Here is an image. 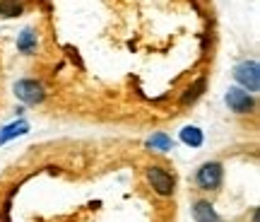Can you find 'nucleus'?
I'll return each mask as SVG.
<instances>
[{"instance_id":"nucleus-1","label":"nucleus","mask_w":260,"mask_h":222,"mask_svg":"<svg viewBox=\"0 0 260 222\" xmlns=\"http://www.w3.org/2000/svg\"><path fill=\"white\" fill-rule=\"evenodd\" d=\"M224 181V166L219 162H205L195 172V184L200 191H217Z\"/></svg>"},{"instance_id":"nucleus-2","label":"nucleus","mask_w":260,"mask_h":222,"mask_svg":"<svg viewBox=\"0 0 260 222\" xmlns=\"http://www.w3.org/2000/svg\"><path fill=\"white\" fill-rule=\"evenodd\" d=\"M145 176H147V184L152 186V191L157 196H174V191H176V179H174V174H169L164 166H147L145 169Z\"/></svg>"},{"instance_id":"nucleus-3","label":"nucleus","mask_w":260,"mask_h":222,"mask_svg":"<svg viewBox=\"0 0 260 222\" xmlns=\"http://www.w3.org/2000/svg\"><path fill=\"white\" fill-rule=\"evenodd\" d=\"M15 97H17L22 104H29V106H37V104H44V99H46V87L39 82V80H29V77H24V80H17L15 82Z\"/></svg>"},{"instance_id":"nucleus-4","label":"nucleus","mask_w":260,"mask_h":222,"mask_svg":"<svg viewBox=\"0 0 260 222\" xmlns=\"http://www.w3.org/2000/svg\"><path fill=\"white\" fill-rule=\"evenodd\" d=\"M234 80L241 85V90L255 94L260 90V65L258 61H243L234 68Z\"/></svg>"},{"instance_id":"nucleus-5","label":"nucleus","mask_w":260,"mask_h":222,"mask_svg":"<svg viewBox=\"0 0 260 222\" xmlns=\"http://www.w3.org/2000/svg\"><path fill=\"white\" fill-rule=\"evenodd\" d=\"M224 102H226L229 111L239 114V116H243V114H253V111H255V97H253L251 92L241 90V87H229V92H226V97H224Z\"/></svg>"},{"instance_id":"nucleus-6","label":"nucleus","mask_w":260,"mask_h":222,"mask_svg":"<svg viewBox=\"0 0 260 222\" xmlns=\"http://www.w3.org/2000/svg\"><path fill=\"white\" fill-rule=\"evenodd\" d=\"M193 217H195V222H222L210 201H198L193 208Z\"/></svg>"},{"instance_id":"nucleus-7","label":"nucleus","mask_w":260,"mask_h":222,"mask_svg":"<svg viewBox=\"0 0 260 222\" xmlns=\"http://www.w3.org/2000/svg\"><path fill=\"white\" fill-rule=\"evenodd\" d=\"M29 133V123L27 121H15V123H8L5 128H0V145H5L8 140L19 138V135H27Z\"/></svg>"},{"instance_id":"nucleus-8","label":"nucleus","mask_w":260,"mask_h":222,"mask_svg":"<svg viewBox=\"0 0 260 222\" xmlns=\"http://www.w3.org/2000/svg\"><path fill=\"white\" fill-rule=\"evenodd\" d=\"M37 44H39V39H37V32H34V29H24V32L17 37V48L24 55L37 53Z\"/></svg>"},{"instance_id":"nucleus-9","label":"nucleus","mask_w":260,"mask_h":222,"mask_svg":"<svg viewBox=\"0 0 260 222\" xmlns=\"http://www.w3.org/2000/svg\"><path fill=\"white\" fill-rule=\"evenodd\" d=\"M181 143L188 145V148H200L205 143L203 130L198 128V126H186V128L181 130Z\"/></svg>"},{"instance_id":"nucleus-10","label":"nucleus","mask_w":260,"mask_h":222,"mask_svg":"<svg viewBox=\"0 0 260 222\" xmlns=\"http://www.w3.org/2000/svg\"><path fill=\"white\" fill-rule=\"evenodd\" d=\"M147 148L154 150V152H169V150H174V140L169 138L167 133H154L147 140Z\"/></svg>"},{"instance_id":"nucleus-11","label":"nucleus","mask_w":260,"mask_h":222,"mask_svg":"<svg viewBox=\"0 0 260 222\" xmlns=\"http://www.w3.org/2000/svg\"><path fill=\"white\" fill-rule=\"evenodd\" d=\"M24 15V3L19 0H0V17H19Z\"/></svg>"},{"instance_id":"nucleus-12","label":"nucleus","mask_w":260,"mask_h":222,"mask_svg":"<svg viewBox=\"0 0 260 222\" xmlns=\"http://www.w3.org/2000/svg\"><path fill=\"white\" fill-rule=\"evenodd\" d=\"M203 90H205V77H200L198 82H195V85H190V87H188V90H186V94L181 97V104H193L195 99H198V97L203 94Z\"/></svg>"}]
</instances>
